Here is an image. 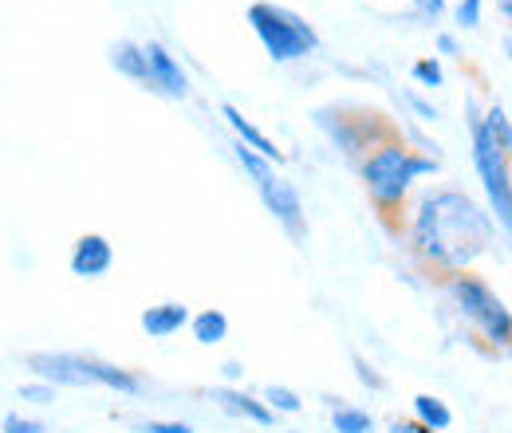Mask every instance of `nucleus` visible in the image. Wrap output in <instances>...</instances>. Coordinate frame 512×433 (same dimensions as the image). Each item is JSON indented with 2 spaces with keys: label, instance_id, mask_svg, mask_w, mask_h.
<instances>
[{
  "label": "nucleus",
  "instance_id": "aec40b11",
  "mask_svg": "<svg viewBox=\"0 0 512 433\" xmlns=\"http://www.w3.org/2000/svg\"><path fill=\"white\" fill-rule=\"evenodd\" d=\"M16 394H20V402H32V406H52V402H56V394H60V390H56V386H48V382H40V378H36V382H24V386H20V390H16Z\"/></svg>",
  "mask_w": 512,
  "mask_h": 433
},
{
  "label": "nucleus",
  "instance_id": "f257e3e1",
  "mask_svg": "<svg viewBox=\"0 0 512 433\" xmlns=\"http://www.w3.org/2000/svg\"><path fill=\"white\" fill-rule=\"evenodd\" d=\"M406 241L422 264L449 276V272H469L493 248L497 225H493L489 209L477 197H469L465 189L438 186L418 197Z\"/></svg>",
  "mask_w": 512,
  "mask_h": 433
},
{
  "label": "nucleus",
  "instance_id": "7c9ffc66",
  "mask_svg": "<svg viewBox=\"0 0 512 433\" xmlns=\"http://www.w3.org/2000/svg\"><path fill=\"white\" fill-rule=\"evenodd\" d=\"M288 433H300V430H288Z\"/></svg>",
  "mask_w": 512,
  "mask_h": 433
},
{
  "label": "nucleus",
  "instance_id": "f03ea898",
  "mask_svg": "<svg viewBox=\"0 0 512 433\" xmlns=\"http://www.w3.org/2000/svg\"><path fill=\"white\" fill-rule=\"evenodd\" d=\"M438 170H442L438 158L418 154V150H414L406 138H398V134L383 138L379 146H371V150L359 158L363 189H367V197L375 201V209H379L383 221H394V217L402 213V205H406V197H410V189H414L418 178H430V174H438Z\"/></svg>",
  "mask_w": 512,
  "mask_h": 433
},
{
  "label": "nucleus",
  "instance_id": "0eeeda50",
  "mask_svg": "<svg viewBox=\"0 0 512 433\" xmlns=\"http://www.w3.org/2000/svg\"><path fill=\"white\" fill-rule=\"evenodd\" d=\"M256 193H260L264 209L276 217V225H280V229H284V233H288L296 245H304V241H308V213H304L300 189L272 170L264 182H256Z\"/></svg>",
  "mask_w": 512,
  "mask_h": 433
},
{
  "label": "nucleus",
  "instance_id": "20e7f679",
  "mask_svg": "<svg viewBox=\"0 0 512 433\" xmlns=\"http://www.w3.org/2000/svg\"><path fill=\"white\" fill-rule=\"evenodd\" d=\"M446 300L453 304V311L473 323L481 331V339L493 351H505L512 339V315L509 304L489 288V280L473 276V272H449L446 276Z\"/></svg>",
  "mask_w": 512,
  "mask_h": 433
},
{
  "label": "nucleus",
  "instance_id": "a211bd4d",
  "mask_svg": "<svg viewBox=\"0 0 512 433\" xmlns=\"http://www.w3.org/2000/svg\"><path fill=\"white\" fill-rule=\"evenodd\" d=\"M481 126L489 130V138L509 154L512 150V126H509V111L501 107V103H489V107H481Z\"/></svg>",
  "mask_w": 512,
  "mask_h": 433
},
{
  "label": "nucleus",
  "instance_id": "5701e85b",
  "mask_svg": "<svg viewBox=\"0 0 512 433\" xmlns=\"http://www.w3.org/2000/svg\"><path fill=\"white\" fill-rule=\"evenodd\" d=\"M351 367H355V378L367 386V390H386V378L379 374L375 363H367L363 355H351Z\"/></svg>",
  "mask_w": 512,
  "mask_h": 433
},
{
  "label": "nucleus",
  "instance_id": "1a4fd4ad",
  "mask_svg": "<svg viewBox=\"0 0 512 433\" xmlns=\"http://www.w3.org/2000/svg\"><path fill=\"white\" fill-rule=\"evenodd\" d=\"M71 272L79 280H103L111 268H115V245L103 237V233H83L75 248H71Z\"/></svg>",
  "mask_w": 512,
  "mask_h": 433
},
{
  "label": "nucleus",
  "instance_id": "4468645a",
  "mask_svg": "<svg viewBox=\"0 0 512 433\" xmlns=\"http://www.w3.org/2000/svg\"><path fill=\"white\" fill-rule=\"evenodd\" d=\"M410 410H414L418 426H426V430L434 433H446L453 426V410L446 406V398H438V394H414Z\"/></svg>",
  "mask_w": 512,
  "mask_h": 433
},
{
  "label": "nucleus",
  "instance_id": "4be33fe9",
  "mask_svg": "<svg viewBox=\"0 0 512 433\" xmlns=\"http://www.w3.org/2000/svg\"><path fill=\"white\" fill-rule=\"evenodd\" d=\"M134 433H193V426L178 418H146V422H134Z\"/></svg>",
  "mask_w": 512,
  "mask_h": 433
},
{
  "label": "nucleus",
  "instance_id": "ddd939ff",
  "mask_svg": "<svg viewBox=\"0 0 512 433\" xmlns=\"http://www.w3.org/2000/svg\"><path fill=\"white\" fill-rule=\"evenodd\" d=\"M190 335L193 343H201V347H217V343H225L229 339V315L221 308H205L190 315Z\"/></svg>",
  "mask_w": 512,
  "mask_h": 433
},
{
  "label": "nucleus",
  "instance_id": "393cba45",
  "mask_svg": "<svg viewBox=\"0 0 512 433\" xmlns=\"http://www.w3.org/2000/svg\"><path fill=\"white\" fill-rule=\"evenodd\" d=\"M402 99H406V107H410V111H414L422 123H438V119H442V111H438L430 99H422L418 91H402Z\"/></svg>",
  "mask_w": 512,
  "mask_h": 433
},
{
  "label": "nucleus",
  "instance_id": "6ab92c4d",
  "mask_svg": "<svg viewBox=\"0 0 512 433\" xmlns=\"http://www.w3.org/2000/svg\"><path fill=\"white\" fill-rule=\"evenodd\" d=\"M410 79H414L418 87L438 91V87H446V67H442L438 56H422V60L410 63Z\"/></svg>",
  "mask_w": 512,
  "mask_h": 433
},
{
  "label": "nucleus",
  "instance_id": "9d476101",
  "mask_svg": "<svg viewBox=\"0 0 512 433\" xmlns=\"http://www.w3.org/2000/svg\"><path fill=\"white\" fill-rule=\"evenodd\" d=\"M221 119H225V126L233 130V138H237L241 146H249L253 154H260L268 166H280V162H284V150H280V146H276L253 119H245V111H241L237 103H221Z\"/></svg>",
  "mask_w": 512,
  "mask_h": 433
},
{
  "label": "nucleus",
  "instance_id": "9b49d317",
  "mask_svg": "<svg viewBox=\"0 0 512 433\" xmlns=\"http://www.w3.org/2000/svg\"><path fill=\"white\" fill-rule=\"evenodd\" d=\"M209 398H213L229 418H245V422H253V426H260V430L276 426V414H272L256 394L241 390V386H213Z\"/></svg>",
  "mask_w": 512,
  "mask_h": 433
},
{
  "label": "nucleus",
  "instance_id": "6e6552de",
  "mask_svg": "<svg viewBox=\"0 0 512 433\" xmlns=\"http://www.w3.org/2000/svg\"><path fill=\"white\" fill-rule=\"evenodd\" d=\"M142 56H146V91L162 99H190V75L162 40H146Z\"/></svg>",
  "mask_w": 512,
  "mask_h": 433
},
{
  "label": "nucleus",
  "instance_id": "39448f33",
  "mask_svg": "<svg viewBox=\"0 0 512 433\" xmlns=\"http://www.w3.org/2000/svg\"><path fill=\"white\" fill-rule=\"evenodd\" d=\"M465 119H469V146H473V170L481 178V189L489 197V217L493 225H501L509 233L512 225V174L509 154L489 138V130L481 126V107L469 99L465 103Z\"/></svg>",
  "mask_w": 512,
  "mask_h": 433
},
{
  "label": "nucleus",
  "instance_id": "7ed1b4c3",
  "mask_svg": "<svg viewBox=\"0 0 512 433\" xmlns=\"http://www.w3.org/2000/svg\"><path fill=\"white\" fill-rule=\"evenodd\" d=\"M249 28L256 32L260 48L268 52L272 63H300L320 52V32L292 8L272 4V0H256L245 12Z\"/></svg>",
  "mask_w": 512,
  "mask_h": 433
},
{
  "label": "nucleus",
  "instance_id": "412c9836",
  "mask_svg": "<svg viewBox=\"0 0 512 433\" xmlns=\"http://www.w3.org/2000/svg\"><path fill=\"white\" fill-rule=\"evenodd\" d=\"M481 8H485V0H461V4L453 8V24H457L461 32L481 28Z\"/></svg>",
  "mask_w": 512,
  "mask_h": 433
},
{
  "label": "nucleus",
  "instance_id": "2eb2a0df",
  "mask_svg": "<svg viewBox=\"0 0 512 433\" xmlns=\"http://www.w3.org/2000/svg\"><path fill=\"white\" fill-rule=\"evenodd\" d=\"M111 67H115L119 75H127V79L146 87V56H142V44H134V40H115V44H111Z\"/></svg>",
  "mask_w": 512,
  "mask_h": 433
},
{
  "label": "nucleus",
  "instance_id": "f8f14e48",
  "mask_svg": "<svg viewBox=\"0 0 512 433\" xmlns=\"http://www.w3.org/2000/svg\"><path fill=\"white\" fill-rule=\"evenodd\" d=\"M138 323H142V331L150 339H170V335H178L190 323V308L178 304V300H166V304H154V308L142 311Z\"/></svg>",
  "mask_w": 512,
  "mask_h": 433
},
{
  "label": "nucleus",
  "instance_id": "c756f323",
  "mask_svg": "<svg viewBox=\"0 0 512 433\" xmlns=\"http://www.w3.org/2000/svg\"><path fill=\"white\" fill-rule=\"evenodd\" d=\"M497 8H501V16H505V20L512 16V0H497Z\"/></svg>",
  "mask_w": 512,
  "mask_h": 433
},
{
  "label": "nucleus",
  "instance_id": "dca6fc26",
  "mask_svg": "<svg viewBox=\"0 0 512 433\" xmlns=\"http://www.w3.org/2000/svg\"><path fill=\"white\" fill-rule=\"evenodd\" d=\"M331 430L335 433H375V414L351 402L331 406Z\"/></svg>",
  "mask_w": 512,
  "mask_h": 433
},
{
  "label": "nucleus",
  "instance_id": "bb28decb",
  "mask_svg": "<svg viewBox=\"0 0 512 433\" xmlns=\"http://www.w3.org/2000/svg\"><path fill=\"white\" fill-rule=\"evenodd\" d=\"M434 44H438V52H442V56H461V40H457L453 32H438V40H434Z\"/></svg>",
  "mask_w": 512,
  "mask_h": 433
},
{
  "label": "nucleus",
  "instance_id": "b1692460",
  "mask_svg": "<svg viewBox=\"0 0 512 433\" xmlns=\"http://www.w3.org/2000/svg\"><path fill=\"white\" fill-rule=\"evenodd\" d=\"M0 433H48L40 418H24V414H4L0 418Z\"/></svg>",
  "mask_w": 512,
  "mask_h": 433
},
{
  "label": "nucleus",
  "instance_id": "cd10ccee",
  "mask_svg": "<svg viewBox=\"0 0 512 433\" xmlns=\"http://www.w3.org/2000/svg\"><path fill=\"white\" fill-rule=\"evenodd\" d=\"M386 433H434V430H426V426H418L414 418H402V422H390V430Z\"/></svg>",
  "mask_w": 512,
  "mask_h": 433
},
{
  "label": "nucleus",
  "instance_id": "a878e982",
  "mask_svg": "<svg viewBox=\"0 0 512 433\" xmlns=\"http://www.w3.org/2000/svg\"><path fill=\"white\" fill-rule=\"evenodd\" d=\"M414 16L422 24H438L446 16V0H414Z\"/></svg>",
  "mask_w": 512,
  "mask_h": 433
},
{
  "label": "nucleus",
  "instance_id": "f3484780",
  "mask_svg": "<svg viewBox=\"0 0 512 433\" xmlns=\"http://www.w3.org/2000/svg\"><path fill=\"white\" fill-rule=\"evenodd\" d=\"M260 402L272 410V414H288V418H296V414H304V398L292 390V386H264L260 390Z\"/></svg>",
  "mask_w": 512,
  "mask_h": 433
},
{
  "label": "nucleus",
  "instance_id": "c85d7f7f",
  "mask_svg": "<svg viewBox=\"0 0 512 433\" xmlns=\"http://www.w3.org/2000/svg\"><path fill=\"white\" fill-rule=\"evenodd\" d=\"M221 374H225L229 382H241V378H245V363H237V359H229V363H221Z\"/></svg>",
  "mask_w": 512,
  "mask_h": 433
},
{
  "label": "nucleus",
  "instance_id": "423d86ee",
  "mask_svg": "<svg viewBox=\"0 0 512 433\" xmlns=\"http://www.w3.org/2000/svg\"><path fill=\"white\" fill-rule=\"evenodd\" d=\"M316 123H320L323 134H327L347 158H363L371 146H379L383 138L394 134V130L383 123V115L359 111V119H347V107H339V103L320 107V111H316Z\"/></svg>",
  "mask_w": 512,
  "mask_h": 433
}]
</instances>
